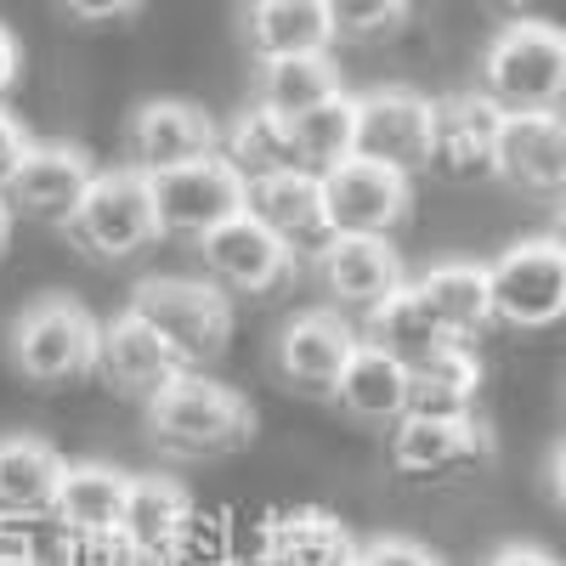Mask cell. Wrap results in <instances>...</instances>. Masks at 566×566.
Masks as SVG:
<instances>
[{
    "label": "cell",
    "instance_id": "6da1fadb",
    "mask_svg": "<svg viewBox=\"0 0 566 566\" xmlns=\"http://www.w3.org/2000/svg\"><path fill=\"white\" fill-rule=\"evenodd\" d=\"M148 431L170 459H227L250 448L255 408L210 374H176L148 402Z\"/></svg>",
    "mask_w": 566,
    "mask_h": 566
},
{
    "label": "cell",
    "instance_id": "7a4b0ae2",
    "mask_svg": "<svg viewBox=\"0 0 566 566\" xmlns=\"http://www.w3.org/2000/svg\"><path fill=\"white\" fill-rule=\"evenodd\" d=\"M476 91L504 114H560L566 108V29L549 18L504 23L482 52Z\"/></svg>",
    "mask_w": 566,
    "mask_h": 566
},
{
    "label": "cell",
    "instance_id": "3957f363",
    "mask_svg": "<svg viewBox=\"0 0 566 566\" xmlns=\"http://www.w3.org/2000/svg\"><path fill=\"white\" fill-rule=\"evenodd\" d=\"M142 323H154L159 335L170 340V352L181 357L187 374H205L221 352H227V335H232V306H227V290H216L210 277H142L130 301H125Z\"/></svg>",
    "mask_w": 566,
    "mask_h": 566
},
{
    "label": "cell",
    "instance_id": "277c9868",
    "mask_svg": "<svg viewBox=\"0 0 566 566\" xmlns=\"http://www.w3.org/2000/svg\"><path fill=\"white\" fill-rule=\"evenodd\" d=\"M103 323L69 295H40L12 317L7 357L29 386H69L80 374H97Z\"/></svg>",
    "mask_w": 566,
    "mask_h": 566
},
{
    "label": "cell",
    "instance_id": "5b68a950",
    "mask_svg": "<svg viewBox=\"0 0 566 566\" xmlns=\"http://www.w3.org/2000/svg\"><path fill=\"white\" fill-rule=\"evenodd\" d=\"M80 250H91L97 261H130L142 255L154 239H165L159 227V205H154V181L130 170V165H114V170H97L85 187V199L74 210V221L63 227Z\"/></svg>",
    "mask_w": 566,
    "mask_h": 566
},
{
    "label": "cell",
    "instance_id": "8992f818",
    "mask_svg": "<svg viewBox=\"0 0 566 566\" xmlns=\"http://www.w3.org/2000/svg\"><path fill=\"white\" fill-rule=\"evenodd\" d=\"M431 125L437 103L408 85H380L352 97V159H374L386 170H431Z\"/></svg>",
    "mask_w": 566,
    "mask_h": 566
},
{
    "label": "cell",
    "instance_id": "52a82bcc",
    "mask_svg": "<svg viewBox=\"0 0 566 566\" xmlns=\"http://www.w3.org/2000/svg\"><path fill=\"white\" fill-rule=\"evenodd\" d=\"M205 272L227 295H283L301 277V250H290L272 227H261L250 210L199 239Z\"/></svg>",
    "mask_w": 566,
    "mask_h": 566
},
{
    "label": "cell",
    "instance_id": "ba28073f",
    "mask_svg": "<svg viewBox=\"0 0 566 566\" xmlns=\"http://www.w3.org/2000/svg\"><path fill=\"white\" fill-rule=\"evenodd\" d=\"M154 181V205H159V227L176 239H210L216 227H227L232 216H244L250 205V181L232 170L221 154L193 159L148 176Z\"/></svg>",
    "mask_w": 566,
    "mask_h": 566
},
{
    "label": "cell",
    "instance_id": "9c48e42d",
    "mask_svg": "<svg viewBox=\"0 0 566 566\" xmlns=\"http://www.w3.org/2000/svg\"><path fill=\"white\" fill-rule=\"evenodd\" d=\"M493 317L510 328H549L566 317V250L549 239H522L510 244L493 266Z\"/></svg>",
    "mask_w": 566,
    "mask_h": 566
},
{
    "label": "cell",
    "instance_id": "30bf717a",
    "mask_svg": "<svg viewBox=\"0 0 566 566\" xmlns=\"http://www.w3.org/2000/svg\"><path fill=\"white\" fill-rule=\"evenodd\" d=\"M408 205H413V176L386 170L374 159H346L323 176L328 232H346V239H391L408 221Z\"/></svg>",
    "mask_w": 566,
    "mask_h": 566
},
{
    "label": "cell",
    "instance_id": "8fae6325",
    "mask_svg": "<svg viewBox=\"0 0 566 566\" xmlns=\"http://www.w3.org/2000/svg\"><path fill=\"white\" fill-rule=\"evenodd\" d=\"M352 352H357V328L346 323V312L317 306V312H295L277 328L272 363H277V380L290 391L335 402V386H340Z\"/></svg>",
    "mask_w": 566,
    "mask_h": 566
},
{
    "label": "cell",
    "instance_id": "7c38bea8",
    "mask_svg": "<svg viewBox=\"0 0 566 566\" xmlns=\"http://www.w3.org/2000/svg\"><path fill=\"white\" fill-rule=\"evenodd\" d=\"M221 148V125L187 97H148L130 119H125V165L142 176H159L176 165L210 159Z\"/></svg>",
    "mask_w": 566,
    "mask_h": 566
},
{
    "label": "cell",
    "instance_id": "4fadbf2b",
    "mask_svg": "<svg viewBox=\"0 0 566 566\" xmlns=\"http://www.w3.org/2000/svg\"><path fill=\"white\" fill-rule=\"evenodd\" d=\"M437 125H431V170L448 181H482L499 176V142H504V108L488 103L482 91H453L431 97Z\"/></svg>",
    "mask_w": 566,
    "mask_h": 566
},
{
    "label": "cell",
    "instance_id": "5bb4252c",
    "mask_svg": "<svg viewBox=\"0 0 566 566\" xmlns=\"http://www.w3.org/2000/svg\"><path fill=\"white\" fill-rule=\"evenodd\" d=\"M312 272L335 301V312H363V317L408 283L391 239H346V232H328L312 250Z\"/></svg>",
    "mask_w": 566,
    "mask_h": 566
},
{
    "label": "cell",
    "instance_id": "9a60e30c",
    "mask_svg": "<svg viewBox=\"0 0 566 566\" xmlns=\"http://www.w3.org/2000/svg\"><path fill=\"white\" fill-rule=\"evenodd\" d=\"M97 374H103L119 397H130V402L148 408V402L176 380V374H187V368H181V357L170 352V340L159 335V328L142 323V317L125 306V312H114V317L103 323Z\"/></svg>",
    "mask_w": 566,
    "mask_h": 566
},
{
    "label": "cell",
    "instance_id": "2e32d148",
    "mask_svg": "<svg viewBox=\"0 0 566 566\" xmlns=\"http://www.w3.org/2000/svg\"><path fill=\"white\" fill-rule=\"evenodd\" d=\"M357 538L335 510L295 504L250 533V566H357Z\"/></svg>",
    "mask_w": 566,
    "mask_h": 566
},
{
    "label": "cell",
    "instance_id": "e0dca14e",
    "mask_svg": "<svg viewBox=\"0 0 566 566\" xmlns=\"http://www.w3.org/2000/svg\"><path fill=\"white\" fill-rule=\"evenodd\" d=\"M91 154L74 148V142H34L23 170L12 176L7 187V205L12 216L23 221H40V227H69L80 199H85V187H91Z\"/></svg>",
    "mask_w": 566,
    "mask_h": 566
},
{
    "label": "cell",
    "instance_id": "ac0fdd59",
    "mask_svg": "<svg viewBox=\"0 0 566 566\" xmlns=\"http://www.w3.org/2000/svg\"><path fill=\"white\" fill-rule=\"evenodd\" d=\"M493 459V431L464 413V419H419L408 413L391 431V464L402 476H453V470H476Z\"/></svg>",
    "mask_w": 566,
    "mask_h": 566
},
{
    "label": "cell",
    "instance_id": "d6986e66",
    "mask_svg": "<svg viewBox=\"0 0 566 566\" xmlns=\"http://www.w3.org/2000/svg\"><path fill=\"white\" fill-rule=\"evenodd\" d=\"M499 176L522 193H566V114H504Z\"/></svg>",
    "mask_w": 566,
    "mask_h": 566
},
{
    "label": "cell",
    "instance_id": "ffe728a7",
    "mask_svg": "<svg viewBox=\"0 0 566 566\" xmlns=\"http://www.w3.org/2000/svg\"><path fill=\"white\" fill-rule=\"evenodd\" d=\"M69 459L40 437H0V522H40L57 510Z\"/></svg>",
    "mask_w": 566,
    "mask_h": 566
},
{
    "label": "cell",
    "instance_id": "44dd1931",
    "mask_svg": "<svg viewBox=\"0 0 566 566\" xmlns=\"http://www.w3.org/2000/svg\"><path fill=\"white\" fill-rule=\"evenodd\" d=\"M193 515H199V504H193V493H187L176 476H130V493H125V522H119V533L148 555L154 566H165L170 555H176V544L187 538V527H193Z\"/></svg>",
    "mask_w": 566,
    "mask_h": 566
},
{
    "label": "cell",
    "instance_id": "7402d4cb",
    "mask_svg": "<svg viewBox=\"0 0 566 566\" xmlns=\"http://www.w3.org/2000/svg\"><path fill=\"white\" fill-rule=\"evenodd\" d=\"M239 34L250 57H306L335 45V23H328L323 0H244L239 7Z\"/></svg>",
    "mask_w": 566,
    "mask_h": 566
},
{
    "label": "cell",
    "instance_id": "603a6c76",
    "mask_svg": "<svg viewBox=\"0 0 566 566\" xmlns=\"http://www.w3.org/2000/svg\"><path fill=\"white\" fill-rule=\"evenodd\" d=\"M261 227H272L290 250H317L328 239V210H323V176L306 170H272L250 181V205Z\"/></svg>",
    "mask_w": 566,
    "mask_h": 566
},
{
    "label": "cell",
    "instance_id": "cb8c5ba5",
    "mask_svg": "<svg viewBox=\"0 0 566 566\" xmlns=\"http://www.w3.org/2000/svg\"><path fill=\"white\" fill-rule=\"evenodd\" d=\"M335 408L357 424H402L408 419V363H397L374 340H357L335 386Z\"/></svg>",
    "mask_w": 566,
    "mask_h": 566
},
{
    "label": "cell",
    "instance_id": "d4e9b609",
    "mask_svg": "<svg viewBox=\"0 0 566 566\" xmlns=\"http://www.w3.org/2000/svg\"><path fill=\"white\" fill-rule=\"evenodd\" d=\"M413 290H419L424 312H431L448 335L464 340V346L499 323V317H493L488 266H476V261H442V266H431L424 277H413Z\"/></svg>",
    "mask_w": 566,
    "mask_h": 566
},
{
    "label": "cell",
    "instance_id": "484cf974",
    "mask_svg": "<svg viewBox=\"0 0 566 566\" xmlns=\"http://www.w3.org/2000/svg\"><path fill=\"white\" fill-rule=\"evenodd\" d=\"M363 323H368V335H363V340H374L380 352H391V357H397V363H408V368L442 357L448 346H464V340H453V335H448V328H442L431 312H424V301H419L413 283H402L397 295H386V301L374 306Z\"/></svg>",
    "mask_w": 566,
    "mask_h": 566
},
{
    "label": "cell",
    "instance_id": "4316f807",
    "mask_svg": "<svg viewBox=\"0 0 566 566\" xmlns=\"http://www.w3.org/2000/svg\"><path fill=\"white\" fill-rule=\"evenodd\" d=\"M125 493H130V476H125L119 464L74 459V464H69V476H63V493H57L52 522L69 527V533L119 527V522H125Z\"/></svg>",
    "mask_w": 566,
    "mask_h": 566
},
{
    "label": "cell",
    "instance_id": "83f0119b",
    "mask_svg": "<svg viewBox=\"0 0 566 566\" xmlns=\"http://www.w3.org/2000/svg\"><path fill=\"white\" fill-rule=\"evenodd\" d=\"M328 97H340V69L328 52H306V57H261L255 63V103L272 108L277 119H295Z\"/></svg>",
    "mask_w": 566,
    "mask_h": 566
},
{
    "label": "cell",
    "instance_id": "f1b7e54d",
    "mask_svg": "<svg viewBox=\"0 0 566 566\" xmlns=\"http://www.w3.org/2000/svg\"><path fill=\"white\" fill-rule=\"evenodd\" d=\"M476 391H482V363L470 346H448L442 357L408 368V413H419V419L476 413Z\"/></svg>",
    "mask_w": 566,
    "mask_h": 566
},
{
    "label": "cell",
    "instance_id": "f546056e",
    "mask_svg": "<svg viewBox=\"0 0 566 566\" xmlns=\"http://www.w3.org/2000/svg\"><path fill=\"white\" fill-rule=\"evenodd\" d=\"M244 181H261L272 170H295V154H290V119H277L272 108L250 103L244 114H232L221 125V148H216Z\"/></svg>",
    "mask_w": 566,
    "mask_h": 566
},
{
    "label": "cell",
    "instance_id": "4dcf8cb0",
    "mask_svg": "<svg viewBox=\"0 0 566 566\" xmlns=\"http://www.w3.org/2000/svg\"><path fill=\"white\" fill-rule=\"evenodd\" d=\"M290 154H295V170L306 176H328L335 165L352 159V97L346 91L290 119Z\"/></svg>",
    "mask_w": 566,
    "mask_h": 566
},
{
    "label": "cell",
    "instance_id": "1f68e13d",
    "mask_svg": "<svg viewBox=\"0 0 566 566\" xmlns=\"http://www.w3.org/2000/svg\"><path fill=\"white\" fill-rule=\"evenodd\" d=\"M45 566H154L119 527H97V533H69L57 527V544L45 549Z\"/></svg>",
    "mask_w": 566,
    "mask_h": 566
},
{
    "label": "cell",
    "instance_id": "d6a6232c",
    "mask_svg": "<svg viewBox=\"0 0 566 566\" xmlns=\"http://www.w3.org/2000/svg\"><path fill=\"white\" fill-rule=\"evenodd\" d=\"M408 7L413 0H323L335 40H380L408 18Z\"/></svg>",
    "mask_w": 566,
    "mask_h": 566
},
{
    "label": "cell",
    "instance_id": "836d02e7",
    "mask_svg": "<svg viewBox=\"0 0 566 566\" xmlns=\"http://www.w3.org/2000/svg\"><path fill=\"white\" fill-rule=\"evenodd\" d=\"M357 566H442V555L419 538H368L357 549Z\"/></svg>",
    "mask_w": 566,
    "mask_h": 566
},
{
    "label": "cell",
    "instance_id": "e575fe53",
    "mask_svg": "<svg viewBox=\"0 0 566 566\" xmlns=\"http://www.w3.org/2000/svg\"><path fill=\"white\" fill-rule=\"evenodd\" d=\"M29 148H34V142H29V130H23V125L7 114V108H0V193H7V187H12V176L23 170Z\"/></svg>",
    "mask_w": 566,
    "mask_h": 566
},
{
    "label": "cell",
    "instance_id": "d590c367",
    "mask_svg": "<svg viewBox=\"0 0 566 566\" xmlns=\"http://www.w3.org/2000/svg\"><path fill=\"white\" fill-rule=\"evenodd\" d=\"M57 7L74 23H119V18H130L142 7V0H57Z\"/></svg>",
    "mask_w": 566,
    "mask_h": 566
},
{
    "label": "cell",
    "instance_id": "8d00e7d4",
    "mask_svg": "<svg viewBox=\"0 0 566 566\" xmlns=\"http://www.w3.org/2000/svg\"><path fill=\"white\" fill-rule=\"evenodd\" d=\"M488 566H560V560L549 549H538V544H504V549L488 555Z\"/></svg>",
    "mask_w": 566,
    "mask_h": 566
},
{
    "label": "cell",
    "instance_id": "74e56055",
    "mask_svg": "<svg viewBox=\"0 0 566 566\" xmlns=\"http://www.w3.org/2000/svg\"><path fill=\"white\" fill-rule=\"evenodd\" d=\"M18 69H23V52H18V34L0 23V103H7V91L18 85Z\"/></svg>",
    "mask_w": 566,
    "mask_h": 566
},
{
    "label": "cell",
    "instance_id": "f35d334b",
    "mask_svg": "<svg viewBox=\"0 0 566 566\" xmlns=\"http://www.w3.org/2000/svg\"><path fill=\"white\" fill-rule=\"evenodd\" d=\"M544 488H549V499L566 510V442L549 453V464H544Z\"/></svg>",
    "mask_w": 566,
    "mask_h": 566
},
{
    "label": "cell",
    "instance_id": "ab89813d",
    "mask_svg": "<svg viewBox=\"0 0 566 566\" xmlns=\"http://www.w3.org/2000/svg\"><path fill=\"white\" fill-rule=\"evenodd\" d=\"M12 221H18V216H12V205H7V193H0V250H7V244H12Z\"/></svg>",
    "mask_w": 566,
    "mask_h": 566
},
{
    "label": "cell",
    "instance_id": "60d3db41",
    "mask_svg": "<svg viewBox=\"0 0 566 566\" xmlns=\"http://www.w3.org/2000/svg\"><path fill=\"white\" fill-rule=\"evenodd\" d=\"M549 239H555V244H560V250H566V210H560V216H555V227H549Z\"/></svg>",
    "mask_w": 566,
    "mask_h": 566
}]
</instances>
